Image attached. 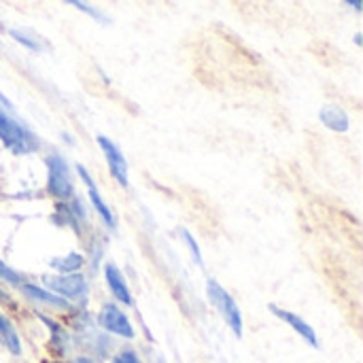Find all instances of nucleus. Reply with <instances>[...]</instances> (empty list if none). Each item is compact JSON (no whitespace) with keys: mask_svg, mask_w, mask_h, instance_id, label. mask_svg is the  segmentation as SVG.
I'll return each instance as SVG.
<instances>
[{"mask_svg":"<svg viewBox=\"0 0 363 363\" xmlns=\"http://www.w3.org/2000/svg\"><path fill=\"white\" fill-rule=\"evenodd\" d=\"M347 4H351L355 11H362V0H345Z\"/></svg>","mask_w":363,"mask_h":363,"instance_id":"19","label":"nucleus"},{"mask_svg":"<svg viewBox=\"0 0 363 363\" xmlns=\"http://www.w3.org/2000/svg\"><path fill=\"white\" fill-rule=\"evenodd\" d=\"M270 313H272L277 319H281L283 323H287L296 334H300V336H302V340H304L306 345H311L313 349H319L317 332H315V330H313V325H311V323H306L300 315L289 313V311H285V308H279V306H274V304H270Z\"/></svg>","mask_w":363,"mask_h":363,"instance_id":"8","label":"nucleus"},{"mask_svg":"<svg viewBox=\"0 0 363 363\" xmlns=\"http://www.w3.org/2000/svg\"><path fill=\"white\" fill-rule=\"evenodd\" d=\"M104 279H106V285H108V289L117 302H121L125 306H134V298L130 294V287H128L121 270L115 264H104Z\"/></svg>","mask_w":363,"mask_h":363,"instance_id":"10","label":"nucleus"},{"mask_svg":"<svg viewBox=\"0 0 363 363\" xmlns=\"http://www.w3.org/2000/svg\"><path fill=\"white\" fill-rule=\"evenodd\" d=\"M0 140L15 155H28L40 147L36 134L17 119H13L11 115H6L4 111H0Z\"/></svg>","mask_w":363,"mask_h":363,"instance_id":"1","label":"nucleus"},{"mask_svg":"<svg viewBox=\"0 0 363 363\" xmlns=\"http://www.w3.org/2000/svg\"><path fill=\"white\" fill-rule=\"evenodd\" d=\"M85 259L81 253H68L64 257H55L51 259V268L57 270L60 274H72V272H79L83 268Z\"/></svg>","mask_w":363,"mask_h":363,"instance_id":"13","label":"nucleus"},{"mask_svg":"<svg viewBox=\"0 0 363 363\" xmlns=\"http://www.w3.org/2000/svg\"><path fill=\"white\" fill-rule=\"evenodd\" d=\"M62 2H66V4H70V6H74V9H79L81 13L89 15V17L96 19L98 23H108V17H106L100 9H96L89 0H62Z\"/></svg>","mask_w":363,"mask_h":363,"instance_id":"14","label":"nucleus"},{"mask_svg":"<svg viewBox=\"0 0 363 363\" xmlns=\"http://www.w3.org/2000/svg\"><path fill=\"white\" fill-rule=\"evenodd\" d=\"M77 170H79L81 181H83V183H85V187H87V196H89V202H91L94 211L98 213V217L102 219V223H104L108 230H115V228H117V219H115V215H113L111 206H108V204L104 202V198L100 196L96 181L89 177V172H87L83 166H77Z\"/></svg>","mask_w":363,"mask_h":363,"instance_id":"7","label":"nucleus"},{"mask_svg":"<svg viewBox=\"0 0 363 363\" xmlns=\"http://www.w3.org/2000/svg\"><path fill=\"white\" fill-rule=\"evenodd\" d=\"M111 363H143V362H140V357H138L132 349H123V351H119V353L113 357V362Z\"/></svg>","mask_w":363,"mask_h":363,"instance_id":"18","label":"nucleus"},{"mask_svg":"<svg viewBox=\"0 0 363 363\" xmlns=\"http://www.w3.org/2000/svg\"><path fill=\"white\" fill-rule=\"evenodd\" d=\"M47 289L64 298L66 302H79L85 304L89 296V283L83 274L72 272V274H53L43 279Z\"/></svg>","mask_w":363,"mask_h":363,"instance_id":"4","label":"nucleus"},{"mask_svg":"<svg viewBox=\"0 0 363 363\" xmlns=\"http://www.w3.org/2000/svg\"><path fill=\"white\" fill-rule=\"evenodd\" d=\"M9 34H11V36H13V38H15V40H17L19 45L28 47L30 51H36V53H38V51L43 49L40 40H38V38H34L32 34L23 32V30H15V28H13V30H9Z\"/></svg>","mask_w":363,"mask_h":363,"instance_id":"15","label":"nucleus"},{"mask_svg":"<svg viewBox=\"0 0 363 363\" xmlns=\"http://www.w3.org/2000/svg\"><path fill=\"white\" fill-rule=\"evenodd\" d=\"M0 300H2V302H9V296H4V294L0 291Z\"/></svg>","mask_w":363,"mask_h":363,"instance_id":"21","label":"nucleus"},{"mask_svg":"<svg viewBox=\"0 0 363 363\" xmlns=\"http://www.w3.org/2000/svg\"><path fill=\"white\" fill-rule=\"evenodd\" d=\"M179 234L183 236V242H185V245L189 247V253H191L194 262H196L198 266H204V259H202V251H200L198 242L194 240L191 232H189V230H185V228H179Z\"/></svg>","mask_w":363,"mask_h":363,"instance_id":"16","label":"nucleus"},{"mask_svg":"<svg viewBox=\"0 0 363 363\" xmlns=\"http://www.w3.org/2000/svg\"><path fill=\"white\" fill-rule=\"evenodd\" d=\"M0 340H2V345L6 347V351H9L11 355H15V357L21 355V340H19V334H17V330L13 328L11 319L4 317L2 313H0Z\"/></svg>","mask_w":363,"mask_h":363,"instance_id":"12","label":"nucleus"},{"mask_svg":"<svg viewBox=\"0 0 363 363\" xmlns=\"http://www.w3.org/2000/svg\"><path fill=\"white\" fill-rule=\"evenodd\" d=\"M98 145L108 162V168H111V174L113 179L121 185V187H130V179H128V162H125V155L121 153V149L108 138V136H98Z\"/></svg>","mask_w":363,"mask_h":363,"instance_id":"6","label":"nucleus"},{"mask_svg":"<svg viewBox=\"0 0 363 363\" xmlns=\"http://www.w3.org/2000/svg\"><path fill=\"white\" fill-rule=\"evenodd\" d=\"M47 166V191L55 200H70L74 196V183L68 162L60 153H51L45 160Z\"/></svg>","mask_w":363,"mask_h":363,"instance_id":"2","label":"nucleus"},{"mask_svg":"<svg viewBox=\"0 0 363 363\" xmlns=\"http://www.w3.org/2000/svg\"><path fill=\"white\" fill-rule=\"evenodd\" d=\"M74 363H94V362H91L89 357H79V359H77Z\"/></svg>","mask_w":363,"mask_h":363,"instance_id":"20","label":"nucleus"},{"mask_svg":"<svg viewBox=\"0 0 363 363\" xmlns=\"http://www.w3.org/2000/svg\"><path fill=\"white\" fill-rule=\"evenodd\" d=\"M19 289H21V294H23L28 300H32L34 304L47 306V308H53V311H68V308H70V302H66V300L60 298L57 294L49 291L47 287L34 285V283H21Z\"/></svg>","mask_w":363,"mask_h":363,"instance_id":"9","label":"nucleus"},{"mask_svg":"<svg viewBox=\"0 0 363 363\" xmlns=\"http://www.w3.org/2000/svg\"><path fill=\"white\" fill-rule=\"evenodd\" d=\"M98 325L104 332H108L113 336H119V338H125V340H132L136 336V332H134L128 315L117 304H113V302H108V304H104L100 308V313H98Z\"/></svg>","mask_w":363,"mask_h":363,"instance_id":"5","label":"nucleus"},{"mask_svg":"<svg viewBox=\"0 0 363 363\" xmlns=\"http://www.w3.org/2000/svg\"><path fill=\"white\" fill-rule=\"evenodd\" d=\"M206 294H208V300L213 302V306L221 313V317L228 323V328L234 332V336L236 338H242L245 321H242V313H240L236 300L217 281H213V279L206 283Z\"/></svg>","mask_w":363,"mask_h":363,"instance_id":"3","label":"nucleus"},{"mask_svg":"<svg viewBox=\"0 0 363 363\" xmlns=\"http://www.w3.org/2000/svg\"><path fill=\"white\" fill-rule=\"evenodd\" d=\"M319 119H321V123L325 125V128H330V130H334V132H347L349 130V115L342 111V108H338V106H334V104H330V106H323L321 108V113H319Z\"/></svg>","mask_w":363,"mask_h":363,"instance_id":"11","label":"nucleus"},{"mask_svg":"<svg viewBox=\"0 0 363 363\" xmlns=\"http://www.w3.org/2000/svg\"><path fill=\"white\" fill-rule=\"evenodd\" d=\"M0 279L4 281V283H9V285H21V283H26V279H23V274L21 272H17V270H13L11 266H6L2 259H0Z\"/></svg>","mask_w":363,"mask_h":363,"instance_id":"17","label":"nucleus"}]
</instances>
